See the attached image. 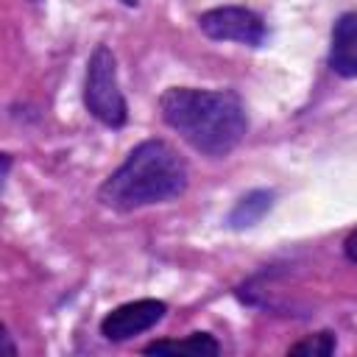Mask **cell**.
I'll use <instances>...</instances> for the list:
<instances>
[{
    "label": "cell",
    "instance_id": "cell-11",
    "mask_svg": "<svg viewBox=\"0 0 357 357\" xmlns=\"http://www.w3.org/2000/svg\"><path fill=\"white\" fill-rule=\"evenodd\" d=\"M36 3H39V0H36Z\"/></svg>",
    "mask_w": 357,
    "mask_h": 357
},
{
    "label": "cell",
    "instance_id": "cell-5",
    "mask_svg": "<svg viewBox=\"0 0 357 357\" xmlns=\"http://www.w3.org/2000/svg\"><path fill=\"white\" fill-rule=\"evenodd\" d=\"M167 312V304L159 298H137L114 307L103 321H100V335L112 343L131 340L148 329H153Z\"/></svg>",
    "mask_w": 357,
    "mask_h": 357
},
{
    "label": "cell",
    "instance_id": "cell-7",
    "mask_svg": "<svg viewBox=\"0 0 357 357\" xmlns=\"http://www.w3.org/2000/svg\"><path fill=\"white\" fill-rule=\"evenodd\" d=\"M271 206H273V192L271 190H251L231 206L226 223H229V229H237V231L251 229L271 212Z\"/></svg>",
    "mask_w": 357,
    "mask_h": 357
},
{
    "label": "cell",
    "instance_id": "cell-3",
    "mask_svg": "<svg viewBox=\"0 0 357 357\" xmlns=\"http://www.w3.org/2000/svg\"><path fill=\"white\" fill-rule=\"evenodd\" d=\"M84 106L98 123L109 128H123L128 120V106L117 81V61L106 45H98L86 61Z\"/></svg>",
    "mask_w": 357,
    "mask_h": 357
},
{
    "label": "cell",
    "instance_id": "cell-8",
    "mask_svg": "<svg viewBox=\"0 0 357 357\" xmlns=\"http://www.w3.org/2000/svg\"><path fill=\"white\" fill-rule=\"evenodd\" d=\"M165 351H170V354H218L220 343L206 332H192L184 340H156V343L145 346V354H165Z\"/></svg>",
    "mask_w": 357,
    "mask_h": 357
},
{
    "label": "cell",
    "instance_id": "cell-1",
    "mask_svg": "<svg viewBox=\"0 0 357 357\" xmlns=\"http://www.w3.org/2000/svg\"><path fill=\"white\" fill-rule=\"evenodd\" d=\"M159 109L187 145L215 159L231 153L248 131L245 106L231 89L170 86L159 98Z\"/></svg>",
    "mask_w": 357,
    "mask_h": 357
},
{
    "label": "cell",
    "instance_id": "cell-10",
    "mask_svg": "<svg viewBox=\"0 0 357 357\" xmlns=\"http://www.w3.org/2000/svg\"><path fill=\"white\" fill-rule=\"evenodd\" d=\"M343 254H346V259L357 262V229L346 237V243H343Z\"/></svg>",
    "mask_w": 357,
    "mask_h": 357
},
{
    "label": "cell",
    "instance_id": "cell-4",
    "mask_svg": "<svg viewBox=\"0 0 357 357\" xmlns=\"http://www.w3.org/2000/svg\"><path fill=\"white\" fill-rule=\"evenodd\" d=\"M198 28L215 42H237L248 47H259L268 39V28L262 17L243 6H218L198 17Z\"/></svg>",
    "mask_w": 357,
    "mask_h": 357
},
{
    "label": "cell",
    "instance_id": "cell-2",
    "mask_svg": "<svg viewBox=\"0 0 357 357\" xmlns=\"http://www.w3.org/2000/svg\"><path fill=\"white\" fill-rule=\"evenodd\" d=\"M187 181L190 170L184 156L165 139H145L100 184L98 198L109 209L131 212L178 198L187 190Z\"/></svg>",
    "mask_w": 357,
    "mask_h": 357
},
{
    "label": "cell",
    "instance_id": "cell-6",
    "mask_svg": "<svg viewBox=\"0 0 357 357\" xmlns=\"http://www.w3.org/2000/svg\"><path fill=\"white\" fill-rule=\"evenodd\" d=\"M329 67L340 78H357V11H346L332 25Z\"/></svg>",
    "mask_w": 357,
    "mask_h": 357
},
{
    "label": "cell",
    "instance_id": "cell-9",
    "mask_svg": "<svg viewBox=\"0 0 357 357\" xmlns=\"http://www.w3.org/2000/svg\"><path fill=\"white\" fill-rule=\"evenodd\" d=\"M335 346H337V340H335V335H332V332H318V335H312V337L298 340L296 346H290V354L326 357V354H332V351H335Z\"/></svg>",
    "mask_w": 357,
    "mask_h": 357
}]
</instances>
